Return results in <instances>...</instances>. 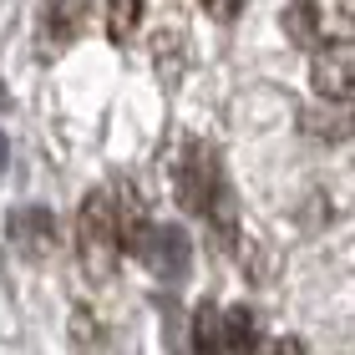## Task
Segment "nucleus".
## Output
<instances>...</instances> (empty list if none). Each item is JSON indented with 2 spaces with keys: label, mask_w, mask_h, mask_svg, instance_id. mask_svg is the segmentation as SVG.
Segmentation results:
<instances>
[{
  "label": "nucleus",
  "mask_w": 355,
  "mask_h": 355,
  "mask_svg": "<svg viewBox=\"0 0 355 355\" xmlns=\"http://www.w3.org/2000/svg\"><path fill=\"white\" fill-rule=\"evenodd\" d=\"M254 345H264V335L254 325L249 304H229V310L203 304V310L193 315V350L214 355V350H254Z\"/></svg>",
  "instance_id": "5"
},
{
  "label": "nucleus",
  "mask_w": 355,
  "mask_h": 355,
  "mask_svg": "<svg viewBox=\"0 0 355 355\" xmlns=\"http://www.w3.org/2000/svg\"><path fill=\"white\" fill-rule=\"evenodd\" d=\"M284 31L304 51H350L355 46V0H295L284 10Z\"/></svg>",
  "instance_id": "3"
},
{
  "label": "nucleus",
  "mask_w": 355,
  "mask_h": 355,
  "mask_svg": "<svg viewBox=\"0 0 355 355\" xmlns=\"http://www.w3.org/2000/svg\"><path fill=\"white\" fill-rule=\"evenodd\" d=\"M122 223H117V203H112L107 188H92L82 208H76V259L92 284H107L122 264Z\"/></svg>",
  "instance_id": "1"
},
{
  "label": "nucleus",
  "mask_w": 355,
  "mask_h": 355,
  "mask_svg": "<svg viewBox=\"0 0 355 355\" xmlns=\"http://www.w3.org/2000/svg\"><path fill=\"white\" fill-rule=\"evenodd\" d=\"M6 153H10V142H6V132H0V173H6Z\"/></svg>",
  "instance_id": "11"
},
{
  "label": "nucleus",
  "mask_w": 355,
  "mask_h": 355,
  "mask_svg": "<svg viewBox=\"0 0 355 355\" xmlns=\"http://www.w3.org/2000/svg\"><path fill=\"white\" fill-rule=\"evenodd\" d=\"M127 254H137V259L148 264L157 279H168V284H183V274H188V239L178 229H153V223H142L137 244Z\"/></svg>",
  "instance_id": "6"
},
{
  "label": "nucleus",
  "mask_w": 355,
  "mask_h": 355,
  "mask_svg": "<svg viewBox=\"0 0 355 355\" xmlns=\"http://www.w3.org/2000/svg\"><path fill=\"white\" fill-rule=\"evenodd\" d=\"M56 218L46 214V208H21V214L10 218V239L21 244L31 259H41V254H51V244H56Z\"/></svg>",
  "instance_id": "7"
},
{
  "label": "nucleus",
  "mask_w": 355,
  "mask_h": 355,
  "mask_svg": "<svg viewBox=\"0 0 355 355\" xmlns=\"http://www.w3.org/2000/svg\"><path fill=\"white\" fill-rule=\"evenodd\" d=\"M173 188H178V203L188 208V214H214V203L229 193L223 183V163L214 157V148H203V142H188L183 153H178V168H173Z\"/></svg>",
  "instance_id": "4"
},
{
  "label": "nucleus",
  "mask_w": 355,
  "mask_h": 355,
  "mask_svg": "<svg viewBox=\"0 0 355 355\" xmlns=\"http://www.w3.org/2000/svg\"><path fill=\"white\" fill-rule=\"evenodd\" d=\"M310 87L325 102V112H310L304 132L310 137H355V56L320 51L315 71H310Z\"/></svg>",
  "instance_id": "2"
},
{
  "label": "nucleus",
  "mask_w": 355,
  "mask_h": 355,
  "mask_svg": "<svg viewBox=\"0 0 355 355\" xmlns=\"http://www.w3.org/2000/svg\"><path fill=\"white\" fill-rule=\"evenodd\" d=\"M142 10H148V0H107V36L127 46L142 26Z\"/></svg>",
  "instance_id": "9"
},
{
  "label": "nucleus",
  "mask_w": 355,
  "mask_h": 355,
  "mask_svg": "<svg viewBox=\"0 0 355 355\" xmlns=\"http://www.w3.org/2000/svg\"><path fill=\"white\" fill-rule=\"evenodd\" d=\"M198 6L214 15V21H234V15L244 10V0H198Z\"/></svg>",
  "instance_id": "10"
},
{
  "label": "nucleus",
  "mask_w": 355,
  "mask_h": 355,
  "mask_svg": "<svg viewBox=\"0 0 355 355\" xmlns=\"http://www.w3.org/2000/svg\"><path fill=\"white\" fill-rule=\"evenodd\" d=\"M92 15V0H51V10H46V46H71L76 36H82Z\"/></svg>",
  "instance_id": "8"
}]
</instances>
